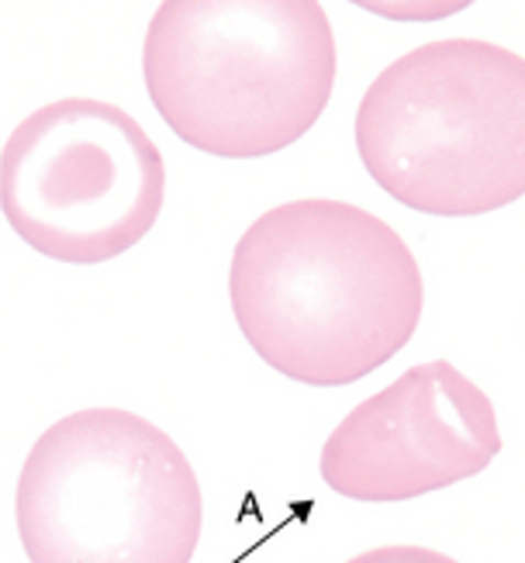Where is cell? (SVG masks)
<instances>
[{
	"label": "cell",
	"instance_id": "obj_1",
	"mask_svg": "<svg viewBox=\"0 0 525 563\" xmlns=\"http://www.w3.org/2000/svg\"><path fill=\"white\" fill-rule=\"evenodd\" d=\"M239 332L277 374L346 387L402 353L425 308L408 242L384 218L332 198L263 211L232 253Z\"/></svg>",
	"mask_w": 525,
	"mask_h": 563
},
{
	"label": "cell",
	"instance_id": "obj_2",
	"mask_svg": "<svg viewBox=\"0 0 525 563\" xmlns=\"http://www.w3.org/2000/svg\"><path fill=\"white\" fill-rule=\"evenodd\" d=\"M339 48L315 0H166L149 21L142 77L169 132L221 159L305 139L336 90Z\"/></svg>",
	"mask_w": 525,
	"mask_h": 563
},
{
	"label": "cell",
	"instance_id": "obj_3",
	"mask_svg": "<svg viewBox=\"0 0 525 563\" xmlns=\"http://www.w3.org/2000/svg\"><path fill=\"white\" fill-rule=\"evenodd\" d=\"M357 153L387 198L473 218L525 198V56L439 38L384 66L357 108Z\"/></svg>",
	"mask_w": 525,
	"mask_h": 563
},
{
	"label": "cell",
	"instance_id": "obj_4",
	"mask_svg": "<svg viewBox=\"0 0 525 563\" xmlns=\"http://www.w3.org/2000/svg\"><path fill=\"white\" fill-rule=\"evenodd\" d=\"M14 516L29 563H190L205 498L160 426L124 408H84L35 439Z\"/></svg>",
	"mask_w": 525,
	"mask_h": 563
},
{
	"label": "cell",
	"instance_id": "obj_5",
	"mask_svg": "<svg viewBox=\"0 0 525 563\" xmlns=\"http://www.w3.org/2000/svg\"><path fill=\"white\" fill-rule=\"evenodd\" d=\"M4 218L56 263H111L153 232L166 163L139 121L97 97L42 104L4 145Z\"/></svg>",
	"mask_w": 525,
	"mask_h": 563
},
{
	"label": "cell",
	"instance_id": "obj_6",
	"mask_svg": "<svg viewBox=\"0 0 525 563\" xmlns=\"http://www.w3.org/2000/svg\"><path fill=\"white\" fill-rule=\"evenodd\" d=\"M497 453L491 398L449 360H429L349 411L325 439L318 471L342 498L387 505L478 477Z\"/></svg>",
	"mask_w": 525,
	"mask_h": 563
},
{
	"label": "cell",
	"instance_id": "obj_7",
	"mask_svg": "<svg viewBox=\"0 0 525 563\" xmlns=\"http://www.w3.org/2000/svg\"><path fill=\"white\" fill-rule=\"evenodd\" d=\"M346 563H460L453 556H446L442 550H429V547H412V543H387V547H373L357 553Z\"/></svg>",
	"mask_w": 525,
	"mask_h": 563
}]
</instances>
